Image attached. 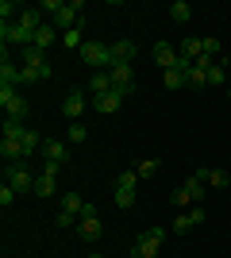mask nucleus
Instances as JSON below:
<instances>
[{"label":"nucleus","instance_id":"obj_14","mask_svg":"<svg viewBox=\"0 0 231 258\" xmlns=\"http://www.w3.org/2000/svg\"><path fill=\"white\" fill-rule=\"evenodd\" d=\"M62 112H66V119H73V123H77V116L85 112V97H81L77 89H69V93H66V104H62Z\"/></svg>","mask_w":231,"mask_h":258},{"label":"nucleus","instance_id":"obj_8","mask_svg":"<svg viewBox=\"0 0 231 258\" xmlns=\"http://www.w3.org/2000/svg\"><path fill=\"white\" fill-rule=\"evenodd\" d=\"M197 224H204V208H200V205H193L189 212H181V216L174 220V227H170V231H177V235H189V231H193Z\"/></svg>","mask_w":231,"mask_h":258},{"label":"nucleus","instance_id":"obj_6","mask_svg":"<svg viewBox=\"0 0 231 258\" xmlns=\"http://www.w3.org/2000/svg\"><path fill=\"white\" fill-rule=\"evenodd\" d=\"M158 247H162V243H158V239L150 235V227H146V231H139V235H135L131 258H158Z\"/></svg>","mask_w":231,"mask_h":258},{"label":"nucleus","instance_id":"obj_20","mask_svg":"<svg viewBox=\"0 0 231 258\" xmlns=\"http://www.w3.org/2000/svg\"><path fill=\"white\" fill-rule=\"evenodd\" d=\"M227 70H231V66H227V58H223V62H216V66L208 70V85H216V89H227Z\"/></svg>","mask_w":231,"mask_h":258},{"label":"nucleus","instance_id":"obj_3","mask_svg":"<svg viewBox=\"0 0 231 258\" xmlns=\"http://www.w3.org/2000/svg\"><path fill=\"white\" fill-rule=\"evenodd\" d=\"M81 62L93 66V70H112V46H104V43H85V46H81Z\"/></svg>","mask_w":231,"mask_h":258},{"label":"nucleus","instance_id":"obj_33","mask_svg":"<svg viewBox=\"0 0 231 258\" xmlns=\"http://www.w3.org/2000/svg\"><path fill=\"white\" fill-rule=\"evenodd\" d=\"M200 43H204V54H208V58H216V62H220V50H223L220 39H200Z\"/></svg>","mask_w":231,"mask_h":258},{"label":"nucleus","instance_id":"obj_37","mask_svg":"<svg viewBox=\"0 0 231 258\" xmlns=\"http://www.w3.org/2000/svg\"><path fill=\"white\" fill-rule=\"evenodd\" d=\"M85 139H89L85 123H69V143H85Z\"/></svg>","mask_w":231,"mask_h":258},{"label":"nucleus","instance_id":"obj_15","mask_svg":"<svg viewBox=\"0 0 231 258\" xmlns=\"http://www.w3.org/2000/svg\"><path fill=\"white\" fill-rule=\"evenodd\" d=\"M85 205H89V201H85L81 193H66V197H62V212H66V216H73V220H81Z\"/></svg>","mask_w":231,"mask_h":258},{"label":"nucleus","instance_id":"obj_19","mask_svg":"<svg viewBox=\"0 0 231 258\" xmlns=\"http://www.w3.org/2000/svg\"><path fill=\"white\" fill-rule=\"evenodd\" d=\"M177 54H181V58H189V62H197L200 54H204V43H200V39H181Z\"/></svg>","mask_w":231,"mask_h":258},{"label":"nucleus","instance_id":"obj_2","mask_svg":"<svg viewBox=\"0 0 231 258\" xmlns=\"http://www.w3.org/2000/svg\"><path fill=\"white\" fill-rule=\"evenodd\" d=\"M0 104H4V116H16V119H23L27 116V97H23L16 85H0Z\"/></svg>","mask_w":231,"mask_h":258},{"label":"nucleus","instance_id":"obj_30","mask_svg":"<svg viewBox=\"0 0 231 258\" xmlns=\"http://www.w3.org/2000/svg\"><path fill=\"white\" fill-rule=\"evenodd\" d=\"M158 166H162V158H143L139 166H135V173H139V177H154V173H158Z\"/></svg>","mask_w":231,"mask_h":258},{"label":"nucleus","instance_id":"obj_10","mask_svg":"<svg viewBox=\"0 0 231 258\" xmlns=\"http://www.w3.org/2000/svg\"><path fill=\"white\" fill-rule=\"evenodd\" d=\"M108 74H112V85L120 89V93H131V89H135V77H131V62H116V66L108 70Z\"/></svg>","mask_w":231,"mask_h":258},{"label":"nucleus","instance_id":"obj_13","mask_svg":"<svg viewBox=\"0 0 231 258\" xmlns=\"http://www.w3.org/2000/svg\"><path fill=\"white\" fill-rule=\"evenodd\" d=\"M123 97H127V93H120V89H112V93H104V97H97V112L100 116H112V112H120V104H123Z\"/></svg>","mask_w":231,"mask_h":258},{"label":"nucleus","instance_id":"obj_31","mask_svg":"<svg viewBox=\"0 0 231 258\" xmlns=\"http://www.w3.org/2000/svg\"><path fill=\"white\" fill-rule=\"evenodd\" d=\"M204 177H208V185H216V189H227V185H231V173L227 170H208Z\"/></svg>","mask_w":231,"mask_h":258},{"label":"nucleus","instance_id":"obj_11","mask_svg":"<svg viewBox=\"0 0 231 258\" xmlns=\"http://www.w3.org/2000/svg\"><path fill=\"white\" fill-rule=\"evenodd\" d=\"M43 158H46V162H54V166H66L69 147H66L62 139H43Z\"/></svg>","mask_w":231,"mask_h":258},{"label":"nucleus","instance_id":"obj_32","mask_svg":"<svg viewBox=\"0 0 231 258\" xmlns=\"http://www.w3.org/2000/svg\"><path fill=\"white\" fill-rule=\"evenodd\" d=\"M189 85H193V89H204V85H208V74H204L197 62H193V70H189Z\"/></svg>","mask_w":231,"mask_h":258},{"label":"nucleus","instance_id":"obj_36","mask_svg":"<svg viewBox=\"0 0 231 258\" xmlns=\"http://www.w3.org/2000/svg\"><path fill=\"white\" fill-rule=\"evenodd\" d=\"M170 201H174L177 208H189V205H193V197H189L185 189H181V185H177V189H174V197H170Z\"/></svg>","mask_w":231,"mask_h":258},{"label":"nucleus","instance_id":"obj_4","mask_svg":"<svg viewBox=\"0 0 231 258\" xmlns=\"http://www.w3.org/2000/svg\"><path fill=\"white\" fill-rule=\"evenodd\" d=\"M4 181H8L16 193H35V177H31V170H27L23 162H12L8 170H4Z\"/></svg>","mask_w":231,"mask_h":258},{"label":"nucleus","instance_id":"obj_16","mask_svg":"<svg viewBox=\"0 0 231 258\" xmlns=\"http://www.w3.org/2000/svg\"><path fill=\"white\" fill-rule=\"evenodd\" d=\"M23 81V66H16V62H0V85H20Z\"/></svg>","mask_w":231,"mask_h":258},{"label":"nucleus","instance_id":"obj_41","mask_svg":"<svg viewBox=\"0 0 231 258\" xmlns=\"http://www.w3.org/2000/svg\"><path fill=\"white\" fill-rule=\"evenodd\" d=\"M89 258H100V254H89Z\"/></svg>","mask_w":231,"mask_h":258},{"label":"nucleus","instance_id":"obj_27","mask_svg":"<svg viewBox=\"0 0 231 258\" xmlns=\"http://www.w3.org/2000/svg\"><path fill=\"white\" fill-rule=\"evenodd\" d=\"M189 16H193V8H189L185 0H174V4H170V20L174 23H189Z\"/></svg>","mask_w":231,"mask_h":258},{"label":"nucleus","instance_id":"obj_7","mask_svg":"<svg viewBox=\"0 0 231 258\" xmlns=\"http://www.w3.org/2000/svg\"><path fill=\"white\" fill-rule=\"evenodd\" d=\"M204 173H208V166H197V170L181 181V189L193 197V205H200V197H204V185H208V177H204Z\"/></svg>","mask_w":231,"mask_h":258},{"label":"nucleus","instance_id":"obj_35","mask_svg":"<svg viewBox=\"0 0 231 258\" xmlns=\"http://www.w3.org/2000/svg\"><path fill=\"white\" fill-rule=\"evenodd\" d=\"M16 197H20V193H16V189H12V185H8V181L0 185V208H8V205H12V201H16Z\"/></svg>","mask_w":231,"mask_h":258},{"label":"nucleus","instance_id":"obj_1","mask_svg":"<svg viewBox=\"0 0 231 258\" xmlns=\"http://www.w3.org/2000/svg\"><path fill=\"white\" fill-rule=\"evenodd\" d=\"M50 74L54 70L46 62V54L39 46H23V81H46Z\"/></svg>","mask_w":231,"mask_h":258},{"label":"nucleus","instance_id":"obj_23","mask_svg":"<svg viewBox=\"0 0 231 258\" xmlns=\"http://www.w3.org/2000/svg\"><path fill=\"white\" fill-rule=\"evenodd\" d=\"M54 173H39V177H35V197H54Z\"/></svg>","mask_w":231,"mask_h":258},{"label":"nucleus","instance_id":"obj_38","mask_svg":"<svg viewBox=\"0 0 231 258\" xmlns=\"http://www.w3.org/2000/svg\"><path fill=\"white\" fill-rule=\"evenodd\" d=\"M20 4H12V0H0V16H4V23H8V16H20Z\"/></svg>","mask_w":231,"mask_h":258},{"label":"nucleus","instance_id":"obj_22","mask_svg":"<svg viewBox=\"0 0 231 258\" xmlns=\"http://www.w3.org/2000/svg\"><path fill=\"white\" fill-rule=\"evenodd\" d=\"M16 23H20V27H27V31H39V27H43V20H39V8H23L20 12V20H16Z\"/></svg>","mask_w":231,"mask_h":258},{"label":"nucleus","instance_id":"obj_9","mask_svg":"<svg viewBox=\"0 0 231 258\" xmlns=\"http://www.w3.org/2000/svg\"><path fill=\"white\" fill-rule=\"evenodd\" d=\"M35 35L27 31V27H20V23H0V43L8 46V43H23V46H31Z\"/></svg>","mask_w":231,"mask_h":258},{"label":"nucleus","instance_id":"obj_39","mask_svg":"<svg viewBox=\"0 0 231 258\" xmlns=\"http://www.w3.org/2000/svg\"><path fill=\"white\" fill-rule=\"evenodd\" d=\"M58 227H77V220H73V216H66V212H58Z\"/></svg>","mask_w":231,"mask_h":258},{"label":"nucleus","instance_id":"obj_18","mask_svg":"<svg viewBox=\"0 0 231 258\" xmlns=\"http://www.w3.org/2000/svg\"><path fill=\"white\" fill-rule=\"evenodd\" d=\"M131 58H135V43H131V39L112 43V66H116V62H131Z\"/></svg>","mask_w":231,"mask_h":258},{"label":"nucleus","instance_id":"obj_29","mask_svg":"<svg viewBox=\"0 0 231 258\" xmlns=\"http://www.w3.org/2000/svg\"><path fill=\"white\" fill-rule=\"evenodd\" d=\"M81 35H85V16H81V23H77L73 31L62 35V43H66V46H85V43H81Z\"/></svg>","mask_w":231,"mask_h":258},{"label":"nucleus","instance_id":"obj_28","mask_svg":"<svg viewBox=\"0 0 231 258\" xmlns=\"http://www.w3.org/2000/svg\"><path fill=\"white\" fill-rule=\"evenodd\" d=\"M112 201H116V208H131V205H135V189H123V185H116Z\"/></svg>","mask_w":231,"mask_h":258},{"label":"nucleus","instance_id":"obj_17","mask_svg":"<svg viewBox=\"0 0 231 258\" xmlns=\"http://www.w3.org/2000/svg\"><path fill=\"white\" fill-rule=\"evenodd\" d=\"M89 89H93L97 97H104V93H112V89H116V85H112V74H108V70H97V74L89 77Z\"/></svg>","mask_w":231,"mask_h":258},{"label":"nucleus","instance_id":"obj_34","mask_svg":"<svg viewBox=\"0 0 231 258\" xmlns=\"http://www.w3.org/2000/svg\"><path fill=\"white\" fill-rule=\"evenodd\" d=\"M116 185H123V189H135V185H139V173H135V170H123L120 177H116Z\"/></svg>","mask_w":231,"mask_h":258},{"label":"nucleus","instance_id":"obj_25","mask_svg":"<svg viewBox=\"0 0 231 258\" xmlns=\"http://www.w3.org/2000/svg\"><path fill=\"white\" fill-rule=\"evenodd\" d=\"M162 85L166 89H181V85H189V74H185V70H166V74H162Z\"/></svg>","mask_w":231,"mask_h":258},{"label":"nucleus","instance_id":"obj_12","mask_svg":"<svg viewBox=\"0 0 231 258\" xmlns=\"http://www.w3.org/2000/svg\"><path fill=\"white\" fill-rule=\"evenodd\" d=\"M150 58H154L158 66H162V74H166V70H177V50H174L170 43H154Z\"/></svg>","mask_w":231,"mask_h":258},{"label":"nucleus","instance_id":"obj_40","mask_svg":"<svg viewBox=\"0 0 231 258\" xmlns=\"http://www.w3.org/2000/svg\"><path fill=\"white\" fill-rule=\"evenodd\" d=\"M227 100H231V85H227Z\"/></svg>","mask_w":231,"mask_h":258},{"label":"nucleus","instance_id":"obj_21","mask_svg":"<svg viewBox=\"0 0 231 258\" xmlns=\"http://www.w3.org/2000/svg\"><path fill=\"white\" fill-rule=\"evenodd\" d=\"M54 39H58V31H54V27H50V23H43V27H39V31H35L31 46H39V50H46V46L54 43Z\"/></svg>","mask_w":231,"mask_h":258},{"label":"nucleus","instance_id":"obj_26","mask_svg":"<svg viewBox=\"0 0 231 258\" xmlns=\"http://www.w3.org/2000/svg\"><path fill=\"white\" fill-rule=\"evenodd\" d=\"M23 158H31V154L35 151H43V139H39V131H31V127H27V135H23Z\"/></svg>","mask_w":231,"mask_h":258},{"label":"nucleus","instance_id":"obj_24","mask_svg":"<svg viewBox=\"0 0 231 258\" xmlns=\"http://www.w3.org/2000/svg\"><path fill=\"white\" fill-rule=\"evenodd\" d=\"M23 135H27L23 119H16V116H4V139H23Z\"/></svg>","mask_w":231,"mask_h":258},{"label":"nucleus","instance_id":"obj_5","mask_svg":"<svg viewBox=\"0 0 231 258\" xmlns=\"http://www.w3.org/2000/svg\"><path fill=\"white\" fill-rule=\"evenodd\" d=\"M100 231H104V227H100L97 208H93V205H85V212H81V220H77V235H81V239H89V243H97V239H100Z\"/></svg>","mask_w":231,"mask_h":258}]
</instances>
